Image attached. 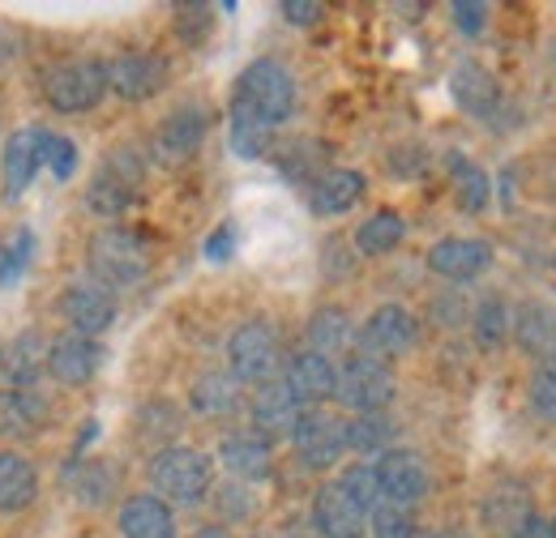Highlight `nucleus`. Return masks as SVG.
Returning <instances> with one entry per match:
<instances>
[{
	"label": "nucleus",
	"instance_id": "1",
	"mask_svg": "<svg viewBox=\"0 0 556 538\" xmlns=\"http://www.w3.org/2000/svg\"><path fill=\"white\" fill-rule=\"evenodd\" d=\"M227 112H244V116H253V120L278 129L295 112V77H291V68L270 61V56L244 65V73L236 77V90H231V107Z\"/></svg>",
	"mask_w": 556,
	"mask_h": 538
},
{
	"label": "nucleus",
	"instance_id": "2",
	"mask_svg": "<svg viewBox=\"0 0 556 538\" xmlns=\"http://www.w3.org/2000/svg\"><path fill=\"white\" fill-rule=\"evenodd\" d=\"M150 487L167 504H202L214 491V462L202 449L189 445H163L150 458Z\"/></svg>",
	"mask_w": 556,
	"mask_h": 538
},
{
	"label": "nucleus",
	"instance_id": "3",
	"mask_svg": "<svg viewBox=\"0 0 556 538\" xmlns=\"http://www.w3.org/2000/svg\"><path fill=\"white\" fill-rule=\"evenodd\" d=\"M86 261H90V273H94V282L103 291H112V286L121 291V286H138L141 278H146L150 248H146V240H141L138 231H129V227H103L90 240Z\"/></svg>",
	"mask_w": 556,
	"mask_h": 538
},
{
	"label": "nucleus",
	"instance_id": "4",
	"mask_svg": "<svg viewBox=\"0 0 556 538\" xmlns=\"http://www.w3.org/2000/svg\"><path fill=\"white\" fill-rule=\"evenodd\" d=\"M282 342L270 321H244L236 334L227 337V372L240 385H266L282 376Z\"/></svg>",
	"mask_w": 556,
	"mask_h": 538
},
{
	"label": "nucleus",
	"instance_id": "5",
	"mask_svg": "<svg viewBox=\"0 0 556 538\" xmlns=\"http://www.w3.org/2000/svg\"><path fill=\"white\" fill-rule=\"evenodd\" d=\"M108 94V65L103 61H56L43 68V99L61 116L94 112Z\"/></svg>",
	"mask_w": 556,
	"mask_h": 538
},
{
	"label": "nucleus",
	"instance_id": "6",
	"mask_svg": "<svg viewBox=\"0 0 556 538\" xmlns=\"http://www.w3.org/2000/svg\"><path fill=\"white\" fill-rule=\"evenodd\" d=\"M399 394V381L390 372V363L372 359V355H351L348 363L339 368V381H334V402L351 410V414H372V410H386Z\"/></svg>",
	"mask_w": 556,
	"mask_h": 538
},
{
	"label": "nucleus",
	"instance_id": "7",
	"mask_svg": "<svg viewBox=\"0 0 556 538\" xmlns=\"http://www.w3.org/2000/svg\"><path fill=\"white\" fill-rule=\"evenodd\" d=\"M210 116L202 103H185L176 112H167L159 120V129L150 137V158L159 167H185L189 158H198L202 141H206Z\"/></svg>",
	"mask_w": 556,
	"mask_h": 538
},
{
	"label": "nucleus",
	"instance_id": "8",
	"mask_svg": "<svg viewBox=\"0 0 556 538\" xmlns=\"http://www.w3.org/2000/svg\"><path fill=\"white\" fill-rule=\"evenodd\" d=\"M291 445L308 471H326L348 453V419H339L321 406H308L291 432Z\"/></svg>",
	"mask_w": 556,
	"mask_h": 538
},
{
	"label": "nucleus",
	"instance_id": "9",
	"mask_svg": "<svg viewBox=\"0 0 556 538\" xmlns=\"http://www.w3.org/2000/svg\"><path fill=\"white\" fill-rule=\"evenodd\" d=\"M419 337V321L412 308H403V304H381L364 325H359V355H372V359H381V363H390V359H399V355H407L412 346H416Z\"/></svg>",
	"mask_w": 556,
	"mask_h": 538
},
{
	"label": "nucleus",
	"instance_id": "10",
	"mask_svg": "<svg viewBox=\"0 0 556 538\" xmlns=\"http://www.w3.org/2000/svg\"><path fill=\"white\" fill-rule=\"evenodd\" d=\"M372 471H377L381 500H390V504L412 509V504H419L428 496V466H424V458H419L416 449H386L372 462Z\"/></svg>",
	"mask_w": 556,
	"mask_h": 538
},
{
	"label": "nucleus",
	"instance_id": "11",
	"mask_svg": "<svg viewBox=\"0 0 556 538\" xmlns=\"http://www.w3.org/2000/svg\"><path fill=\"white\" fill-rule=\"evenodd\" d=\"M48 129H17V133L4 141V154H0V180H4V202H17L30 180L39 176L43 158H48Z\"/></svg>",
	"mask_w": 556,
	"mask_h": 538
},
{
	"label": "nucleus",
	"instance_id": "12",
	"mask_svg": "<svg viewBox=\"0 0 556 538\" xmlns=\"http://www.w3.org/2000/svg\"><path fill=\"white\" fill-rule=\"evenodd\" d=\"M167 86V61L159 52H121L108 61V90L129 103H146Z\"/></svg>",
	"mask_w": 556,
	"mask_h": 538
},
{
	"label": "nucleus",
	"instance_id": "13",
	"mask_svg": "<svg viewBox=\"0 0 556 538\" xmlns=\"http://www.w3.org/2000/svg\"><path fill=\"white\" fill-rule=\"evenodd\" d=\"M61 317L70 321V334L99 337L116 321V299L99 282H70L61 295Z\"/></svg>",
	"mask_w": 556,
	"mask_h": 538
},
{
	"label": "nucleus",
	"instance_id": "14",
	"mask_svg": "<svg viewBox=\"0 0 556 538\" xmlns=\"http://www.w3.org/2000/svg\"><path fill=\"white\" fill-rule=\"evenodd\" d=\"M282 381H287V389L300 398V406L308 410V406H321L334 398L339 368H334L330 355H317V350L304 346V350L287 355V363H282Z\"/></svg>",
	"mask_w": 556,
	"mask_h": 538
},
{
	"label": "nucleus",
	"instance_id": "15",
	"mask_svg": "<svg viewBox=\"0 0 556 538\" xmlns=\"http://www.w3.org/2000/svg\"><path fill=\"white\" fill-rule=\"evenodd\" d=\"M52 402L35 385H4L0 389V436L4 440H30L48 427Z\"/></svg>",
	"mask_w": 556,
	"mask_h": 538
},
{
	"label": "nucleus",
	"instance_id": "16",
	"mask_svg": "<svg viewBox=\"0 0 556 538\" xmlns=\"http://www.w3.org/2000/svg\"><path fill=\"white\" fill-rule=\"evenodd\" d=\"M492 266V244L476 235H445L428 248V269L450 282H471Z\"/></svg>",
	"mask_w": 556,
	"mask_h": 538
},
{
	"label": "nucleus",
	"instance_id": "17",
	"mask_svg": "<svg viewBox=\"0 0 556 538\" xmlns=\"http://www.w3.org/2000/svg\"><path fill=\"white\" fill-rule=\"evenodd\" d=\"M300 414H304V406H300V398L287 389V381H282V376L253 389L249 419H253V432H257V436H266V440H275V436H291V432H295V423H300Z\"/></svg>",
	"mask_w": 556,
	"mask_h": 538
},
{
	"label": "nucleus",
	"instance_id": "18",
	"mask_svg": "<svg viewBox=\"0 0 556 538\" xmlns=\"http://www.w3.org/2000/svg\"><path fill=\"white\" fill-rule=\"evenodd\" d=\"M313 530L321 538H364L368 513L351 500L339 483H321L313 496Z\"/></svg>",
	"mask_w": 556,
	"mask_h": 538
},
{
	"label": "nucleus",
	"instance_id": "19",
	"mask_svg": "<svg viewBox=\"0 0 556 538\" xmlns=\"http://www.w3.org/2000/svg\"><path fill=\"white\" fill-rule=\"evenodd\" d=\"M531 517H535L531 491H527L522 483H514V478L496 483V487L484 496V504H480V522H484L492 535H501V538H514L527 522H531Z\"/></svg>",
	"mask_w": 556,
	"mask_h": 538
},
{
	"label": "nucleus",
	"instance_id": "20",
	"mask_svg": "<svg viewBox=\"0 0 556 538\" xmlns=\"http://www.w3.org/2000/svg\"><path fill=\"white\" fill-rule=\"evenodd\" d=\"M103 363V346L99 337H81V334H65L48 346V372L52 381L61 385H86Z\"/></svg>",
	"mask_w": 556,
	"mask_h": 538
},
{
	"label": "nucleus",
	"instance_id": "21",
	"mask_svg": "<svg viewBox=\"0 0 556 538\" xmlns=\"http://www.w3.org/2000/svg\"><path fill=\"white\" fill-rule=\"evenodd\" d=\"M218 462H223V471L231 474V478H240V483H262V478H270V440L266 436H257V432H231V436H223L218 440Z\"/></svg>",
	"mask_w": 556,
	"mask_h": 538
},
{
	"label": "nucleus",
	"instance_id": "22",
	"mask_svg": "<svg viewBox=\"0 0 556 538\" xmlns=\"http://www.w3.org/2000/svg\"><path fill=\"white\" fill-rule=\"evenodd\" d=\"M48 372V342L35 330L4 337L0 342V381L4 385H35Z\"/></svg>",
	"mask_w": 556,
	"mask_h": 538
},
{
	"label": "nucleus",
	"instance_id": "23",
	"mask_svg": "<svg viewBox=\"0 0 556 538\" xmlns=\"http://www.w3.org/2000/svg\"><path fill=\"white\" fill-rule=\"evenodd\" d=\"M450 94L476 120H488L496 112V103H501V86H496V77L480 61H458L454 65V73H450Z\"/></svg>",
	"mask_w": 556,
	"mask_h": 538
},
{
	"label": "nucleus",
	"instance_id": "24",
	"mask_svg": "<svg viewBox=\"0 0 556 538\" xmlns=\"http://www.w3.org/2000/svg\"><path fill=\"white\" fill-rule=\"evenodd\" d=\"M116 526H121V538H176V513L167 500L146 491V496H129L121 504Z\"/></svg>",
	"mask_w": 556,
	"mask_h": 538
},
{
	"label": "nucleus",
	"instance_id": "25",
	"mask_svg": "<svg viewBox=\"0 0 556 538\" xmlns=\"http://www.w3.org/2000/svg\"><path fill=\"white\" fill-rule=\"evenodd\" d=\"M359 197H364V176L351 171V167H326V171L308 184V209H313L317 218L348 214Z\"/></svg>",
	"mask_w": 556,
	"mask_h": 538
},
{
	"label": "nucleus",
	"instance_id": "26",
	"mask_svg": "<svg viewBox=\"0 0 556 538\" xmlns=\"http://www.w3.org/2000/svg\"><path fill=\"white\" fill-rule=\"evenodd\" d=\"M509 334H514V342H518L522 355L540 359V355L553 350L556 312L548 308V304H540V299H522V304L509 312Z\"/></svg>",
	"mask_w": 556,
	"mask_h": 538
},
{
	"label": "nucleus",
	"instance_id": "27",
	"mask_svg": "<svg viewBox=\"0 0 556 538\" xmlns=\"http://www.w3.org/2000/svg\"><path fill=\"white\" fill-rule=\"evenodd\" d=\"M35 496H39V471H35V462L22 458V453H13V449H0V517L30 509Z\"/></svg>",
	"mask_w": 556,
	"mask_h": 538
},
{
	"label": "nucleus",
	"instance_id": "28",
	"mask_svg": "<svg viewBox=\"0 0 556 538\" xmlns=\"http://www.w3.org/2000/svg\"><path fill=\"white\" fill-rule=\"evenodd\" d=\"M134 202H138V184L125 180L121 171H112L108 163H103V167L90 176V184H86V205H90V214H99V218H121Z\"/></svg>",
	"mask_w": 556,
	"mask_h": 538
},
{
	"label": "nucleus",
	"instance_id": "29",
	"mask_svg": "<svg viewBox=\"0 0 556 538\" xmlns=\"http://www.w3.org/2000/svg\"><path fill=\"white\" fill-rule=\"evenodd\" d=\"M403 235H407L403 214H399V209H377V214H368V218L355 227V248H359L364 257H386V253H394V248L403 244Z\"/></svg>",
	"mask_w": 556,
	"mask_h": 538
},
{
	"label": "nucleus",
	"instance_id": "30",
	"mask_svg": "<svg viewBox=\"0 0 556 538\" xmlns=\"http://www.w3.org/2000/svg\"><path fill=\"white\" fill-rule=\"evenodd\" d=\"M308 350H317V355H339V350H348L351 337H355V325H351L348 308H339V304H326V308H317L313 317H308Z\"/></svg>",
	"mask_w": 556,
	"mask_h": 538
},
{
	"label": "nucleus",
	"instance_id": "31",
	"mask_svg": "<svg viewBox=\"0 0 556 538\" xmlns=\"http://www.w3.org/2000/svg\"><path fill=\"white\" fill-rule=\"evenodd\" d=\"M189 406L198 414H231L240 406V381L231 372H202L189 389Z\"/></svg>",
	"mask_w": 556,
	"mask_h": 538
},
{
	"label": "nucleus",
	"instance_id": "32",
	"mask_svg": "<svg viewBox=\"0 0 556 538\" xmlns=\"http://www.w3.org/2000/svg\"><path fill=\"white\" fill-rule=\"evenodd\" d=\"M394 419L386 414V410H372V414H351L348 419V449L351 453H386V449H394L390 440H394Z\"/></svg>",
	"mask_w": 556,
	"mask_h": 538
},
{
	"label": "nucleus",
	"instance_id": "33",
	"mask_svg": "<svg viewBox=\"0 0 556 538\" xmlns=\"http://www.w3.org/2000/svg\"><path fill=\"white\" fill-rule=\"evenodd\" d=\"M471 334L480 342V350H496L505 334H509V308H505V299L501 295H484L480 304H476V312H471Z\"/></svg>",
	"mask_w": 556,
	"mask_h": 538
},
{
	"label": "nucleus",
	"instance_id": "34",
	"mask_svg": "<svg viewBox=\"0 0 556 538\" xmlns=\"http://www.w3.org/2000/svg\"><path fill=\"white\" fill-rule=\"evenodd\" d=\"M321 158H326V145H317V141H291L282 150V158H278V171L287 180H295V184H313L326 171Z\"/></svg>",
	"mask_w": 556,
	"mask_h": 538
},
{
	"label": "nucleus",
	"instance_id": "35",
	"mask_svg": "<svg viewBox=\"0 0 556 538\" xmlns=\"http://www.w3.org/2000/svg\"><path fill=\"white\" fill-rule=\"evenodd\" d=\"M450 167H454V202L458 209H467V214H480L488 205V176L476 167V163H467V158H450Z\"/></svg>",
	"mask_w": 556,
	"mask_h": 538
},
{
	"label": "nucleus",
	"instance_id": "36",
	"mask_svg": "<svg viewBox=\"0 0 556 538\" xmlns=\"http://www.w3.org/2000/svg\"><path fill=\"white\" fill-rule=\"evenodd\" d=\"M30 257H35V235H30L26 227L4 231V235H0V286H13V282L26 273Z\"/></svg>",
	"mask_w": 556,
	"mask_h": 538
},
{
	"label": "nucleus",
	"instance_id": "37",
	"mask_svg": "<svg viewBox=\"0 0 556 538\" xmlns=\"http://www.w3.org/2000/svg\"><path fill=\"white\" fill-rule=\"evenodd\" d=\"M227 120H231V150L240 154V158H262L266 150H270V141H275V129L270 125H262V120H253V116H244V112H227Z\"/></svg>",
	"mask_w": 556,
	"mask_h": 538
},
{
	"label": "nucleus",
	"instance_id": "38",
	"mask_svg": "<svg viewBox=\"0 0 556 538\" xmlns=\"http://www.w3.org/2000/svg\"><path fill=\"white\" fill-rule=\"evenodd\" d=\"M343 491H348L351 500L364 509V513H372L377 504H381V487H377V471L368 466V462H351V466H343L339 471V478H334Z\"/></svg>",
	"mask_w": 556,
	"mask_h": 538
},
{
	"label": "nucleus",
	"instance_id": "39",
	"mask_svg": "<svg viewBox=\"0 0 556 538\" xmlns=\"http://www.w3.org/2000/svg\"><path fill=\"white\" fill-rule=\"evenodd\" d=\"M368 535H372V538H419V530H416L412 509L381 500V504L368 513Z\"/></svg>",
	"mask_w": 556,
	"mask_h": 538
},
{
	"label": "nucleus",
	"instance_id": "40",
	"mask_svg": "<svg viewBox=\"0 0 556 538\" xmlns=\"http://www.w3.org/2000/svg\"><path fill=\"white\" fill-rule=\"evenodd\" d=\"M112 487H116V474H112L108 462H86L81 474H77V483H73L81 504H103L112 496Z\"/></svg>",
	"mask_w": 556,
	"mask_h": 538
},
{
	"label": "nucleus",
	"instance_id": "41",
	"mask_svg": "<svg viewBox=\"0 0 556 538\" xmlns=\"http://www.w3.org/2000/svg\"><path fill=\"white\" fill-rule=\"evenodd\" d=\"M527 394H531L535 414H540V419H548V423H556V363L553 359H540V363H535Z\"/></svg>",
	"mask_w": 556,
	"mask_h": 538
},
{
	"label": "nucleus",
	"instance_id": "42",
	"mask_svg": "<svg viewBox=\"0 0 556 538\" xmlns=\"http://www.w3.org/2000/svg\"><path fill=\"white\" fill-rule=\"evenodd\" d=\"M210 26H214V9L210 4H180L176 9V35L185 39V48L206 43Z\"/></svg>",
	"mask_w": 556,
	"mask_h": 538
},
{
	"label": "nucleus",
	"instance_id": "43",
	"mask_svg": "<svg viewBox=\"0 0 556 538\" xmlns=\"http://www.w3.org/2000/svg\"><path fill=\"white\" fill-rule=\"evenodd\" d=\"M214 509H218L223 522H240V517L253 513V496H249V487L240 478H231V483L214 487Z\"/></svg>",
	"mask_w": 556,
	"mask_h": 538
},
{
	"label": "nucleus",
	"instance_id": "44",
	"mask_svg": "<svg viewBox=\"0 0 556 538\" xmlns=\"http://www.w3.org/2000/svg\"><path fill=\"white\" fill-rule=\"evenodd\" d=\"M48 171L56 176V180H70L73 171H77V145H73L70 137H61V133H52L48 137Z\"/></svg>",
	"mask_w": 556,
	"mask_h": 538
},
{
	"label": "nucleus",
	"instance_id": "45",
	"mask_svg": "<svg viewBox=\"0 0 556 538\" xmlns=\"http://www.w3.org/2000/svg\"><path fill=\"white\" fill-rule=\"evenodd\" d=\"M454 22L463 35H480L484 30V17H488V4H467V0H454Z\"/></svg>",
	"mask_w": 556,
	"mask_h": 538
},
{
	"label": "nucleus",
	"instance_id": "46",
	"mask_svg": "<svg viewBox=\"0 0 556 538\" xmlns=\"http://www.w3.org/2000/svg\"><path fill=\"white\" fill-rule=\"evenodd\" d=\"M321 4L317 0H282V17L291 22V26H313V22H321Z\"/></svg>",
	"mask_w": 556,
	"mask_h": 538
},
{
	"label": "nucleus",
	"instance_id": "47",
	"mask_svg": "<svg viewBox=\"0 0 556 538\" xmlns=\"http://www.w3.org/2000/svg\"><path fill=\"white\" fill-rule=\"evenodd\" d=\"M231 253H236V227H231V222H223V227L206 240V257L210 261H227Z\"/></svg>",
	"mask_w": 556,
	"mask_h": 538
},
{
	"label": "nucleus",
	"instance_id": "48",
	"mask_svg": "<svg viewBox=\"0 0 556 538\" xmlns=\"http://www.w3.org/2000/svg\"><path fill=\"white\" fill-rule=\"evenodd\" d=\"M514 538H556V522L553 517H540V513H535V517H531V522H527Z\"/></svg>",
	"mask_w": 556,
	"mask_h": 538
},
{
	"label": "nucleus",
	"instance_id": "49",
	"mask_svg": "<svg viewBox=\"0 0 556 538\" xmlns=\"http://www.w3.org/2000/svg\"><path fill=\"white\" fill-rule=\"evenodd\" d=\"M189 538H231V535H227V526H202V530H193Z\"/></svg>",
	"mask_w": 556,
	"mask_h": 538
},
{
	"label": "nucleus",
	"instance_id": "50",
	"mask_svg": "<svg viewBox=\"0 0 556 538\" xmlns=\"http://www.w3.org/2000/svg\"><path fill=\"white\" fill-rule=\"evenodd\" d=\"M548 359H553V363H556V337H553V350H548Z\"/></svg>",
	"mask_w": 556,
	"mask_h": 538
}]
</instances>
